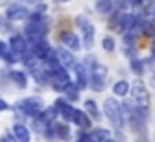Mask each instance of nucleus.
Masks as SVG:
<instances>
[{
	"instance_id": "6e6552de",
	"label": "nucleus",
	"mask_w": 155,
	"mask_h": 142,
	"mask_svg": "<svg viewBox=\"0 0 155 142\" xmlns=\"http://www.w3.org/2000/svg\"><path fill=\"white\" fill-rule=\"evenodd\" d=\"M26 47H28V43H26V40H24V36H12V40H10V50L14 51V54L24 55V54H26Z\"/></svg>"
},
{
	"instance_id": "423d86ee",
	"label": "nucleus",
	"mask_w": 155,
	"mask_h": 142,
	"mask_svg": "<svg viewBox=\"0 0 155 142\" xmlns=\"http://www.w3.org/2000/svg\"><path fill=\"white\" fill-rule=\"evenodd\" d=\"M6 16L10 20H24L26 16H30V12H28V8L20 6V4H12V6L6 10Z\"/></svg>"
},
{
	"instance_id": "1a4fd4ad",
	"label": "nucleus",
	"mask_w": 155,
	"mask_h": 142,
	"mask_svg": "<svg viewBox=\"0 0 155 142\" xmlns=\"http://www.w3.org/2000/svg\"><path fill=\"white\" fill-rule=\"evenodd\" d=\"M31 51H34L35 57H45L47 59V55H51V47H49V43H47L45 40L39 42V43H35V46H31Z\"/></svg>"
},
{
	"instance_id": "7ed1b4c3",
	"label": "nucleus",
	"mask_w": 155,
	"mask_h": 142,
	"mask_svg": "<svg viewBox=\"0 0 155 142\" xmlns=\"http://www.w3.org/2000/svg\"><path fill=\"white\" fill-rule=\"evenodd\" d=\"M106 75H108V69H106L104 65H100V63H94V65L91 67V87L94 89V91H102L106 87Z\"/></svg>"
},
{
	"instance_id": "f03ea898",
	"label": "nucleus",
	"mask_w": 155,
	"mask_h": 142,
	"mask_svg": "<svg viewBox=\"0 0 155 142\" xmlns=\"http://www.w3.org/2000/svg\"><path fill=\"white\" fill-rule=\"evenodd\" d=\"M16 107L28 116H39L43 111H45V109H43V101L39 99V97H28V99L20 101Z\"/></svg>"
},
{
	"instance_id": "b1692460",
	"label": "nucleus",
	"mask_w": 155,
	"mask_h": 142,
	"mask_svg": "<svg viewBox=\"0 0 155 142\" xmlns=\"http://www.w3.org/2000/svg\"><path fill=\"white\" fill-rule=\"evenodd\" d=\"M132 71L136 73V75H141V73H143V63L137 61V59H134L132 61Z\"/></svg>"
},
{
	"instance_id": "39448f33",
	"label": "nucleus",
	"mask_w": 155,
	"mask_h": 142,
	"mask_svg": "<svg viewBox=\"0 0 155 142\" xmlns=\"http://www.w3.org/2000/svg\"><path fill=\"white\" fill-rule=\"evenodd\" d=\"M77 24H79V30L83 32V42L87 47H92V43H94V26H92L91 22H88L84 16H79L77 18Z\"/></svg>"
},
{
	"instance_id": "f3484780",
	"label": "nucleus",
	"mask_w": 155,
	"mask_h": 142,
	"mask_svg": "<svg viewBox=\"0 0 155 142\" xmlns=\"http://www.w3.org/2000/svg\"><path fill=\"white\" fill-rule=\"evenodd\" d=\"M65 95H67L69 101H77L79 99V87H77V83H69L67 87H65Z\"/></svg>"
},
{
	"instance_id": "cd10ccee",
	"label": "nucleus",
	"mask_w": 155,
	"mask_h": 142,
	"mask_svg": "<svg viewBox=\"0 0 155 142\" xmlns=\"http://www.w3.org/2000/svg\"><path fill=\"white\" fill-rule=\"evenodd\" d=\"M6 109H8L6 101H2V99H0V113H2V111H6Z\"/></svg>"
},
{
	"instance_id": "20e7f679",
	"label": "nucleus",
	"mask_w": 155,
	"mask_h": 142,
	"mask_svg": "<svg viewBox=\"0 0 155 142\" xmlns=\"http://www.w3.org/2000/svg\"><path fill=\"white\" fill-rule=\"evenodd\" d=\"M134 103L140 111H145L149 107V95H147V89L143 87L141 81H136L134 83Z\"/></svg>"
},
{
	"instance_id": "c85d7f7f",
	"label": "nucleus",
	"mask_w": 155,
	"mask_h": 142,
	"mask_svg": "<svg viewBox=\"0 0 155 142\" xmlns=\"http://www.w3.org/2000/svg\"><path fill=\"white\" fill-rule=\"evenodd\" d=\"M0 142H12L10 138H0Z\"/></svg>"
},
{
	"instance_id": "393cba45",
	"label": "nucleus",
	"mask_w": 155,
	"mask_h": 142,
	"mask_svg": "<svg viewBox=\"0 0 155 142\" xmlns=\"http://www.w3.org/2000/svg\"><path fill=\"white\" fill-rule=\"evenodd\" d=\"M102 46H104L106 51H112V50H114V40H112V38H104Z\"/></svg>"
},
{
	"instance_id": "7c9ffc66",
	"label": "nucleus",
	"mask_w": 155,
	"mask_h": 142,
	"mask_svg": "<svg viewBox=\"0 0 155 142\" xmlns=\"http://www.w3.org/2000/svg\"><path fill=\"white\" fill-rule=\"evenodd\" d=\"M63 2H67V0H63Z\"/></svg>"
},
{
	"instance_id": "2eb2a0df",
	"label": "nucleus",
	"mask_w": 155,
	"mask_h": 142,
	"mask_svg": "<svg viewBox=\"0 0 155 142\" xmlns=\"http://www.w3.org/2000/svg\"><path fill=\"white\" fill-rule=\"evenodd\" d=\"M84 85H87V67L79 65V67H77V87L83 89Z\"/></svg>"
},
{
	"instance_id": "ddd939ff",
	"label": "nucleus",
	"mask_w": 155,
	"mask_h": 142,
	"mask_svg": "<svg viewBox=\"0 0 155 142\" xmlns=\"http://www.w3.org/2000/svg\"><path fill=\"white\" fill-rule=\"evenodd\" d=\"M91 136H92V142H112V138H110V132L104 130V128H96Z\"/></svg>"
},
{
	"instance_id": "4468645a",
	"label": "nucleus",
	"mask_w": 155,
	"mask_h": 142,
	"mask_svg": "<svg viewBox=\"0 0 155 142\" xmlns=\"http://www.w3.org/2000/svg\"><path fill=\"white\" fill-rule=\"evenodd\" d=\"M73 120H75V123L79 124L81 128H88V126H91V120H88V116L84 115L83 111H75V116H73Z\"/></svg>"
},
{
	"instance_id": "aec40b11",
	"label": "nucleus",
	"mask_w": 155,
	"mask_h": 142,
	"mask_svg": "<svg viewBox=\"0 0 155 142\" xmlns=\"http://www.w3.org/2000/svg\"><path fill=\"white\" fill-rule=\"evenodd\" d=\"M12 79H14V83L18 85L20 89H24V87L28 85V81H26V75H24L22 71H14V73H12Z\"/></svg>"
},
{
	"instance_id": "c756f323",
	"label": "nucleus",
	"mask_w": 155,
	"mask_h": 142,
	"mask_svg": "<svg viewBox=\"0 0 155 142\" xmlns=\"http://www.w3.org/2000/svg\"><path fill=\"white\" fill-rule=\"evenodd\" d=\"M153 55H155V50H153Z\"/></svg>"
},
{
	"instance_id": "bb28decb",
	"label": "nucleus",
	"mask_w": 155,
	"mask_h": 142,
	"mask_svg": "<svg viewBox=\"0 0 155 142\" xmlns=\"http://www.w3.org/2000/svg\"><path fill=\"white\" fill-rule=\"evenodd\" d=\"M124 54H128L130 57H134V55H136V50H134L132 46H128V50H126V47H124Z\"/></svg>"
},
{
	"instance_id": "9b49d317",
	"label": "nucleus",
	"mask_w": 155,
	"mask_h": 142,
	"mask_svg": "<svg viewBox=\"0 0 155 142\" xmlns=\"http://www.w3.org/2000/svg\"><path fill=\"white\" fill-rule=\"evenodd\" d=\"M12 132H14V136H16L18 142H30V130H28L24 124H14V126H12Z\"/></svg>"
},
{
	"instance_id": "6ab92c4d",
	"label": "nucleus",
	"mask_w": 155,
	"mask_h": 142,
	"mask_svg": "<svg viewBox=\"0 0 155 142\" xmlns=\"http://www.w3.org/2000/svg\"><path fill=\"white\" fill-rule=\"evenodd\" d=\"M53 132H55L59 138H65V140L71 134V132H69V126H65V124H53Z\"/></svg>"
},
{
	"instance_id": "4be33fe9",
	"label": "nucleus",
	"mask_w": 155,
	"mask_h": 142,
	"mask_svg": "<svg viewBox=\"0 0 155 142\" xmlns=\"http://www.w3.org/2000/svg\"><path fill=\"white\" fill-rule=\"evenodd\" d=\"M0 55H2V57L6 59L8 63H14V55H12L10 47H8V46H4V43H0Z\"/></svg>"
},
{
	"instance_id": "f8f14e48",
	"label": "nucleus",
	"mask_w": 155,
	"mask_h": 142,
	"mask_svg": "<svg viewBox=\"0 0 155 142\" xmlns=\"http://www.w3.org/2000/svg\"><path fill=\"white\" fill-rule=\"evenodd\" d=\"M57 57H59V63H61V65H65V67H75V57H73L71 51H67V50H63V47H61V50L57 51Z\"/></svg>"
},
{
	"instance_id": "dca6fc26",
	"label": "nucleus",
	"mask_w": 155,
	"mask_h": 142,
	"mask_svg": "<svg viewBox=\"0 0 155 142\" xmlns=\"http://www.w3.org/2000/svg\"><path fill=\"white\" fill-rule=\"evenodd\" d=\"M128 91H130L128 81H118V83H114V95L124 97V95H128Z\"/></svg>"
},
{
	"instance_id": "5701e85b",
	"label": "nucleus",
	"mask_w": 155,
	"mask_h": 142,
	"mask_svg": "<svg viewBox=\"0 0 155 142\" xmlns=\"http://www.w3.org/2000/svg\"><path fill=\"white\" fill-rule=\"evenodd\" d=\"M84 109H87V111L91 113V115L94 116V119H100V113H98V107H96V103H94V101H87V103H84Z\"/></svg>"
},
{
	"instance_id": "0eeeda50",
	"label": "nucleus",
	"mask_w": 155,
	"mask_h": 142,
	"mask_svg": "<svg viewBox=\"0 0 155 142\" xmlns=\"http://www.w3.org/2000/svg\"><path fill=\"white\" fill-rule=\"evenodd\" d=\"M55 109H57V113H59V115H63V119H67V120H73V116H75V111H77V109H73L71 105L65 103L63 99H57Z\"/></svg>"
},
{
	"instance_id": "412c9836",
	"label": "nucleus",
	"mask_w": 155,
	"mask_h": 142,
	"mask_svg": "<svg viewBox=\"0 0 155 142\" xmlns=\"http://www.w3.org/2000/svg\"><path fill=\"white\" fill-rule=\"evenodd\" d=\"M57 115H59V113H57V109H55V107H51V109H47V111H43L39 116H41V119L45 120V123H51V120L55 119Z\"/></svg>"
},
{
	"instance_id": "f257e3e1",
	"label": "nucleus",
	"mask_w": 155,
	"mask_h": 142,
	"mask_svg": "<svg viewBox=\"0 0 155 142\" xmlns=\"http://www.w3.org/2000/svg\"><path fill=\"white\" fill-rule=\"evenodd\" d=\"M104 111H106V116L110 119V123L114 124V128L124 126V111H122L120 103L116 99H106L104 101Z\"/></svg>"
},
{
	"instance_id": "9d476101",
	"label": "nucleus",
	"mask_w": 155,
	"mask_h": 142,
	"mask_svg": "<svg viewBox=\"0 0 155 142\" xmlns=\"http://www.w3.org/2000/svg\"><path fill=\"white\" fill-rule=\"evenodd\" d=\"M61 42L65 43V46L69 47V50H79L81 47V42H79V38H77L73 32H65L63 36H61Z\"/></svg>"
},
{
	"instance_id": "a878e982",
	"label": "nucleus",
	"mask_w": 155,
	"mask_h": 142,
	"mask_svg": "<svg viewBox=\"0 0 155 142\" xmlns=\"http://www.w3.org/2000/svg\"><path fill=\"white\" fill-rule=\"evenodd\" d=\"M77 142H92V136H91V134H84V132H83V134L77 136Z\"/></svg>"
},
{
	"instance_id": "2f4dec72",
	"label": "nucleus",
	"mask_w": 155,
	"mask_h": 142,
	"mask_svg": "<svg viewBox=\"0 0 155 142\" xmlns=\"http://www.w3.org/2000/svg\"><path fill=\"white\" fill-rule=\"evenodd\" d=\"M0 43H2V42H0Z\"/></svg>"
},
{
	"instance_id": "a211bd4d",
	"label": "nucleus",
	"mask_w": 155,
	"mask_h": 142,
	"mask_svg": "<svg viewBox=\"0 0 155 142\" xmlns=\"http://www.w3.org/2000/svg\"><path fill=\"white\" fill-rule=\"evenodd\" d=\"M96 8H98V12H102V14H110L114 4H112V0H96Z\"/></svg>"
}]
</instances>
